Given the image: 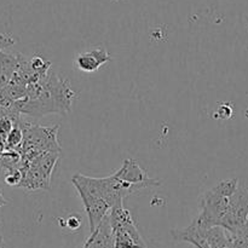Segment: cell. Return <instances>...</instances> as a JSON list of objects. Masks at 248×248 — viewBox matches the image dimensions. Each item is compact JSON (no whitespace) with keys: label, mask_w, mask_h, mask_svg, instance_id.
Wrapping results in <instances>:
<instances>
[{"label":"cell","mask_w":248,"mask_h":248,"mask_svg":"<svg viewBox=\"0 0 248 248\" xmlns=\"http://www.w3.org/2000/svg\"><path fill=\"white\" fill-rule=\"evenodd\" d=\"M82 248H115V240L109 215L102 220L97 229L91 232Z\"/></svg>","instance_id":"10"},{"label":"cell","mask_w":248,"mask_h":248,"mask_svg":"<svg viewBox=\"0 0 248 248\" xmlns=\"http://www.w3.org/2000/svg\"><path fill=\"white\" fill-rule=\"evenodd\" d=\"M17 125L21 126L23 131V143L18 149L21 155V164L28 162L33 157L46 152H61V147L57 140L58 125L53 127H43L26 123L23 119Z\"/></svg>","instance_id":"4"},{"label":"cell","mask_w":248,"mask_h":248,"mask_svg":"<svg viewBox=\"0 0 248 248\" xmlns=\"http://www.w3.org/2000/svg\"><path fill=\"white\" fill-rule=\"evenodd\" d=\"M21 62L19 53L0 52V90L5 89L14 78Z\"/></svg>","instance_id":"11"},{"label":"cell","mask_w":248,"mask_h":248,"mask_svg":"<svg viewBox=\"0 0 248 248\" xmlns=\"http://www.w3.org/2000/svg\"><path fill=\"white\" fill-rule=\"evenodd\" d=\"M60 153L46 152L33 157L28 162L21 164L22 179L19 188L27 190H47L53 169L58 161Z\"/></svg>","instance_id":"5"},{"label":"cell","mask_w":248,"mask_h":248,"mask_svg":"<svg viewBox=\"0 0 248 248\" xmlns=\"http://www.w3.org/2000/svg\"><path fill=\"white\" fill-rule=\"evenodd\" d=\"M22 143H23V131H22L21 126L16 125L5 140V150L18 152Z\"/></svg>","instance_id":"12"},{"label":"cell","mask_w":248,"mask_h":248,"mask_svg":"<svg viewBox=\"0 0 248 248\" xmlns=\"http://www.w3.org/2000/svg\"><path fill=\"white\" fill-rule=\"evenodd\" d=\"M248 223V189L239 186L234 194L230 196L229 211L222 223L223 229L230 234L240 232Z\"/></svg>","instance_id":"7"},{"label":"cell","mask_w":248,"mask_h":248,"mask_svg":"<svg viewBox=\"0 0 248 248\" xmlns=\"http://www.w3.org/2000/svg\"><path fill=\"white\" fill-rule=\"evenodd\" d=\"M67 227L70 230H77L80 227V219L77 217H70L69 219H67Z\"/></svg>","instance_id":"14"},{"label":"cell","mask_w":248,"mask_h":248,"mask_svg":"<svg viewBox=\"0 0 248 248\" xmlns=\"http://www.w3.org/2000/svg\"><path fill=\"white\" fill-rule=\"evenodd\" d=\"M240 183L236 178L218 182L216 186L203 193L200 200V213L193 220L201 229L222 227L230 205V196L236 191Z\"/></svg>","instance_id":"3"},{"label":"cell","mask_w":248,"mask_h":248,"mask_svg":"<svg viewBox=\"0 0 248 248\" xmlns=\"http://www.w3.org/2000/svg\"><path fill=\"white\" fill-rule=\"evenodd\" d=\"M15 44H16V40H15L11 35H9V34L0 33V52H1V51H4L5 48L15 45Z\"/></svg>","instance_id":"13"},{"label":"cell","mask_w":248,"mask_h":248,"mask_svg":"<svg viewBox=\"0 0 248 248\" xmlns=\"http://www.w3.org/2000/svg\"><path fill=\"white\" fill-rule=\"evenodd\" d=\"M77 92L72 89L68 80L61 79L53 70L41 78L39 81L27 87L26 98L16 102L14 108L19 114L33 118H41L47 114L69 113Z\"/></svg>","instance_id":"2"},{"label":"cell","mask_w":248,"mask_h":248,"mask_svg":"<svg viewBox=\"0 0 248 248\" xmlns=\"http://www.w3.org/2000/svg\"><path fill=\"white\" fill-rule=\"evenodd\" d=\"M0 248H5L4 239H2V236H1V235H0Z\"/></svg>","instance_id":"16"},{"label":"cell","mask_w":248,"mask_h":248,"mask_svg":"<svg viewBox=\"0 0 248 248\" xmlns=\"http://www.w3.org/2000/svg\"><path fill=\"white\" fill-rule=\"evenodd\" d=\"M111 60L110 55L106 48L94 47L87 52L80 53L77 56L75 64L80 70L85 73H93L99 69V67Z\"/></svg>","instance_id":"9"},{"label":"cell","mask_w":248,"mask_h":248,"mask_svg":"<svg viewBox=\"0 0 248 248\" xmlns=\"http://www.w3.org/2000/svg\"><path fill=\"white\" fill-rule=\"evenodd\" d=\"M6 203H7V201L5 200L4 196H2V194H1V190H0V210H1V207H4Z\"/></svg>","instance_id":"15"},{"label":"cell","mask_w":248,"mask_h":248,"mask_svg":"<svg viewBox=\"0 0 248 248\" xmlns=\"http://www.w3.org/2000/svg\"><path fill=\"white\" fill-rule=\"evenodd\" d=\"M114 174H115V177L119 181H121L126 186H130L132 189L133 194L138 193V191H140L144 188H148V186H161V181L149 178L144 170L133 159L124 160L123 166Z\"/></svg>","instance_id":"8"},{"label":"cell","mask_w":248,"mask_h":248,"mask_svg":"<svg viewBox=\"0 0 248 248\" xmlns=\"http://www.w3.org/2000/svg\"><path fill=\"white\" fill-rule=\"evenodd\" d=\"M109 219L113 228L115 248H147L130 211L124 206L113 208L109 212Z\"/></svg>","instance_id":"6"},{"label":"cell","mask_w":248,"mask_h":248,"mask_svg":"<svg viewBox=\"0 0 248 248\" xmlns=\"http://www.w3.org/2000/svg\"><path fill=\"white\" fill-rule=\"evenodd\" d=\"M72 184L81 198L87 213L90 232L97 229L113 208L124 206V199L133 194L132 189L119 181L114 173L104 178L75 173L72 177Z\"/></svg>","instance_id":"1"}]
</instances>
